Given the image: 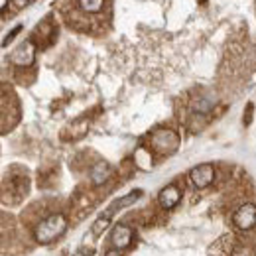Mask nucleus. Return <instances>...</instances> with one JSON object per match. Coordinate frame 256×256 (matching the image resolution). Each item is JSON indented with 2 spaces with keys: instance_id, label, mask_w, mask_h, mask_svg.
<instances>
[{
  "instance_id": "obj_1",
  "label": "nucleus",
  "mask_w": 256,
  "mask_h": 256,
  "mask_svg": "<svg viewBox=\"0 0 256 256\" xmlns=\"http://www.w3.org/2000/svg\"><path fill=\"white\" fill-rule=\"evenodd\" d=\"M67 230V219L62 213H54L50 215L48 219H44L42 223L36 226L34 230V236H36V242L40 244H52L56 242L58 238H62Z\"/></svg>"
},
{
  "instance_id": "obj_2",
  "label": "nucleus",
  "mask_w": 256,
  "mask_h": 256,
  "mask_svg": "<svg viewBox=\"0 0 256 256\" xmlns=\"http://www.w3.org/2000/svg\"><path fill=\"white\" fill-rule=\"evenodd\" d=\"M150 144L160 154H174L180 148V136L170 128H160L152 134Z\"/></svg>"
},
{
  "instance_id": "obj_3",
  "label": "nucleus",
  "mask_w": 256,
  "mask_h": 256,
  "mask_svg": "<svg viewBox=\"0 0 256 256\" xmlns=\"http://www.w3.org/2000/svg\"><path fill=\"white\" fill-rule=\"evenodd\" d=\"M232 223L238 230H250L256 226V205L254 203H244L240 205L234 215H232Z\"/></svg>"
},
{
  "instance_id": "obj_4",
  "label": "nucleus",
  "mask_w": 256,
  "mask_h": 256,
  "mask_svg": "<svg viewBox=\"0 0 256 256\" xmlns=\"http://www.w3.org/2000/svg\"><path fill=\"white\" fill-rule=\"evenodd\" d=\"M190 180H192V184L197 190H205L215 180V168L211 164H199L190 172Z\"/></svg>"
},
{
  "instance_id": "obj_5",
  "label": "nucleus",
  "mask_w": 256,
  "mask_h": 256,
  "mask_svg": "<svg viewBox=\"0 0 256 256\" xmlns=\"http://www.w3.org/2000/svg\"><path fill=\"white\" fill-rule=\"evenodd\" d=\"M36 60V46L32 42H22L12 54H10V62L16 67H30Z\"/></svg>"
},
{
  "instance_id": "obj_6",
  "label": "nucleus",
  "mask_w": 256,
  "mask_h": 256,
  "mask_svg": "<svg viewBox=\"0 0 256 256\" xmlns=\"http://www.w3.org/2000/svg\"><path fill=\"white\" fill-rule=\"evenodd\" d=\"M132 238H134V232H132V228L126 226V224H116V226L112 228V232H110V242H112V246L118 248V250L130 248Z\"/></svg>"
},
{
  "instance_id": "obj_7",
  "label": "nucleus",
  "mask_w": 256,
  "mask_h": 256,
  "mask_svg": "<svg viewBox=\"0 0 256 256\" xmlns=\"http://www.w3.org/2000/svg\"><path fill=\"white\" fill-rule=\"evenodd\" d=\"M182 201V190L178 188V186H166L160 193H158V203H160L162 209H166V211H170V209H174L178 203Z\"/></svg>"
},
{
  "instance_id": "obj_8",
  "label": "nucleus",
  "mask_w": 256,
  "mask_h": 256,
  "mask_svg": "<svg viewBox=\"0 0 256 256\" xmlns=\"http://www.w3.org/2000/svg\"><path fill=\"white\" fill-rule=\"evenodd\" d=\"M110 174H112V168H110V164H106V162H96L95 166L91 168V172H89L93 186H102V184L110 178Z\"/></svg>"
},
{
  "instance_id": "obj_9",
  "label": "nucleus",
  "mask_w": 256,
  "mask_h": 256,
  "mask_svg": "<svg viewBox=\"0 0 256 256\" xmlns=\"http://www.w3.org/2000/svg\"><path fill=\"white\" fill-rule=\"evenodd\" d=\"M140 197H142V192H140V190H136V192H130L128 195H124L122 199L114 201V203H112V205L106 209V213H104V215H106V217H112V213H114V211H118V209H124V207H130V205H134V203H136Z\"/></svg>"
},
{
  "instance_id": "obj_10",
  "label": "nucleus",
  "mask_w": 256,
  "mask_h": 256,
  "mask_svg": "<svg viewBox=\"0 0 256 256\" xmlns=\"http://www.w3.org/2000/svg\"><path fill=\"white\" fill-rule=\"evenodd\" d=\"M104 6V0H79V8L87 14H96Z\"/></svg>"
},
{
  "instance_id": "obj_11",
  "label": "nucleus",
  "mask_w": 256,
  "mask_h": 256,
  "mask_svg": "<svg viewBox=\"0 0 256 256\" xmlns=\"http://www.w3.org/2000/svg\"><path fill=\"white\" fill-rule=\"evenodd\" d=\"M108 223H110V217H106V215H100L98 219H96L95 223H93V226H91V230H93V234L95 236H98L106 226H108Z\"/></svg>"
},
{
  "instance_id": "obj_12",
  "label": "nucleus",
  "mask_w": 256,
  "mask_h": 256,
  "mask_svg": "<svg viewBox=\"0 0 256 256\" xmlns=\"http://www.w3.org/2000/svg\"><path fill=\"white\" fill-rule=\"evenodd\" d=\"M230 256H256V250L252 246H246V244H236L232 248Z\"/></svg>"
},
{
  "instance_id": "obj_13",
  "label": "nucleus",
  "mask_w": 256,
  "mask_h": 256,
  "mask_svg": "<svg viewBox=\"0 0 256 256\" xmlns=\"http://www.w3.org/2000/svg\"><path fill=\"white\" fill-rule=\"evenodd\" d=\"M10 2H12V6H14L16 10H22V8H26V6H28V2H30V0H10Z\"/></svg>"
},
{
  "instance_id": "obj_14",
  "label": "nucleus",
  "mask_w": 256,
  "mask_h": 256,
  "mask_svg": "<svg viewBox=\"0 0 256 256\" xmlns=\"http://www.w3.org/2000/svg\"><path fill=\"white\" fill-rule=\"evenodd\" d=\"M20 30H22V28H20V26H16V28H14L12 32H10V34H8V36H6V40L2 42V46H8V42H10V40H14V36H16V34H18V32H20Z\"/></svg>"
},
{
  "instance_id": "obj_15",
  "label": "nucleus",
  "mask_w": 256,
  "mask_h": 256,
  "mask_svg": "<svg viewBox=\"0 0 256 256\" xmlns=\"http://www.w3.org/2000/svg\"><path fill=\"white\" fill-rule=\"evenodd\" d=\"M104 256H122V254H120V250H118V248H110Z\"/></svg>"
},
{
  "instance_id": "obj_16",
  "label": "nucleus",
  "mask_w": 256,
  "mask_h": 256,
  "mask_svg": "<svg viewBox=\"0 0 256 256\" xmlns=\"http://www.w3.org/2000/svg\"><path fill=\"white\" fill-rule=\"evenodd\" d=\"M73 256H93V250H79V252H75Z\"/></svg>"
}]
</instances>
